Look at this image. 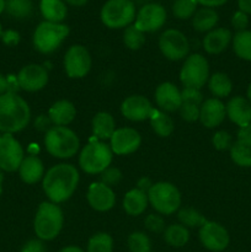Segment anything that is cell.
Segmentation results:
<instances>
[{
  "label": "cell",
  "instance_id": "obj_1",
  "mask_svg": "<svg viewBox=\"0 0 251 252\" xmlns=\"http://www.w3.org/2000/svg\"><path fill=\"white\" fill-rule=\"evenodd\" d=\"M80 180L78 169L71 164H57L47 170L42 187L49 202L59 204L68 201L76 191Z\"/></svg>",
  "mask_w": 251,
  "mask_h": 252
},
{
  "label": "cell",
  "instance_id": "obj_2",
  "mask_svg": "<svg viewBox=\"0 0 251 252\" xmlns=\"http://www.w3.org/2000/svg\"><path fill=\"white\" fill-rule=\"evenodd\" d=\"M31 121L30 106L16 93L0 95V132L14 134L21 132Z\"/></svg>",
  "mask_w": 251,
  "mask_h": 252
},
{
  "label": "cell",
  "instance_id": "obj_3",
  "mask_svg": "<svg viewBox=\"0 0 251 252\" xmlns=\"http://www.w3.org/2000/svg\"><path fill=\"white\" fill-rule=\"evenodd\" d=\"M64 224V214L61 207L53 202H42L33 220V230L37 239L52 241L61 234Z\"/></svg>",
  "mask_w": 251,
  "mask_h": 252
},
{
  "label": "cell",
  "instance_id": "obj_4",
  "mask_svg": "<svg viewBox=\"0 0 251 252\" xmlns=\"http://www.w3.org/2000/svg\"><path fill=\"white\" fill-rule=\"evenodd\" d=\"M44 147L53 158L70 159L79 152L80 140L69 127L52 126L44 134Z\"/></svg>",
  "mask_w": 251,
  "mask_h": 252
},
{
  "label": "cell",
  "instance_id": "obj_5",
  "mask_svg": "<svg viewBox=\"0 0 251 252\" xmlns=\"http://www.w3.org/2000/svg\"><path fill=\"white\" fill-rule=\"evenodd\" d=\"M113 153L105 142L93 140L81 149L79 166L89 175H97L111 166Z\"/></svg>",
  "mask_w": 251,
  "mask_h": 252
},
{
  "label": "cell",
  "instance_id": "obj_6",
  "mask_svg": "<svg viewBox=\"0 0 251 252\" xmlns=\"http://www.w3.org/2000/svg\"><path fill=\"white\" fill-rule=\"evenodd\" d=\"M69 36V27L64 24L43 21L36 27L32 37L33 47L42 54L56 52Z\"/></svg>",
  "mask_w": 251,
  "mask_h": 252
},
{
  "label": "cell",
  "instance_id": "obj_7",
  "mask_svg": "<svg viewBox=\"0 0 251 252\" xmlns=\"http://www.w3.org/2000/svg\"><path fill=\"white\" fill-rule=\"evenodd\" d=\"M148 201L150 206L161 216H171L181 206V193L175 185L170 182L153 184L148 191Z\"/></svg>",
  "mask_w": 251,
  "mask_h": 252
},
{
  "label": "cell",
  "instance_id": "obj_8",
  "mask_svg": "<svg viewBox=\"0 0 251 252\" xmlns=\"http://www.w3.org/2000/svg\"><path fill=\"white\" fill-rule=\"evenodd\" d=\"M100 16L108 29L128 27L135 20V5L130 0H108L101 9Z\"/></svg>",
  "mask_w": 251,
  "mask_h": 252
},
{
  "label": "cell",
  "instance_id": "obj_9",
  "mask_svg": "<svg viewBox=\"0 0 251 252\" xmlns=\"http://www.w3.org/2000/svg\"><path fill=\"white\" fill-rule=\"evenodd\" d=\"M209 79V64L202 54L194 53L185 59L180 80L185 88L201 89Z\"/></svg>",
  "mask_w": 251,
  "mask_h": 252
},
{
  "label": "cell",
  "instance_id": "obj_10",
  "mask_svg": "<svg viewBox=\"0 0 251 252\" xmlns=\"http://www.w3.org/2000/svg\"><path fill=\"white\" fill-rule=\"evenodd\" d=\"M64 70L70 79H81L86 76L93 65L90 52L81 44L69 47L64 56Z\"/></svg>",
  "mask_w": 251,
  "mask_h": 252
},
{
  "label": "cell",
  "instance_id": "obj_11",
  "mask_svg": "<svg viewBox=\"0 0 251 252\" xmlns=\"http://www.w3.org/2000/svg\"><path fill=\"white\" fill-rule=\"evenodd\" d=\"M159 49L162 56L169 61H181L188 56V39L179 30H166L165 32H162L159 38Z\"/></svg>",
  "mask_w": 251,
  "mask_h": 252
},
{
  "label": "cell",
  "instance_id": "obj_12",
  "mask_svg": "<svg viewBox=\"0 0 251 252\" xmlns=\"http://www.w3.org/2000/svg\"><path fill=\"white\" fill-rule=\"evenodd\" d=\"M24 158V149L14 135L7 133L0 135V170L17 171Z\"/></svg>",
  "mask_w": 251,
  "mask_h": 252
},
{
  "label": "cell",
  "instance_id": "obj_13",
  "mask_svg": "<svg viewBox=\"0 0 251 252\" xmlns=\"http://www.w3.org/2000/svg\"><path fill=\"white\" fill-rule=\"evenodd\" d=\"M198 238L203 248L212 252L224 251L230 243L228 230L221 224L212 220H207L199 228Z\"/></svg>",
  "mask_w": 251,
  "mask_h": 252
},
{
  "label": "cell",
  "instance_id": "obj_14",
  "mask_svg": "<svg viewBox=\"0 0 251 252\" xmlns=\"http://www.w3.org/2000/svg\"><path fill=\"white\" fill-rule=\"evenodd\" d=\"M166 21V11L160 4H145L135 16L134 26L142 32H155Z\"/></svg>",
  "mask_w": 251,
  "mask_h": 252
},
{
  "label": "cell",
  "instance_id": "obj_15",
  "mask_svg": "<svg viewBox=\"0 0 251 252\" xmlns=\"http://www.w3.org/2000/svg\"><path fill=\"white\" fill-rule=\"evenodd\" d=\"M142 144V137L134 128H117L110 139V147L113 154L129 155L137 152Z\"/></svg>",
  "mask_w": 251,
  "mask_h": 252
},
{
  "label": "cell",
  "instance_id": "obj_16",
  "mask_svg": "<svg viewBox=\"0 0 251 252\" xmlns=\"http://www.w3.org/2000/svg\"><path fill=\"white\" fill-rule=\"evenodd\" d=\"M48 79V71L43 65H39V64L25 65L16 76L19 88L29 93H36L46 88Z\"/></svg>",
  "mask_w": 251,
  "mask_h": 252
},
{
  "label": "cell",
  "instance_id": "obj_17",
  "mask_svg": "<svg viewBox=\"0 0 251 252\" xmlns=\"http://www.w3.org/2000/svg\"><path fill=\"white\" fill-rule=\"evenodd\" d=\"M153 107L152 102L145 96L132 95L123 100L121 105V113L123 117L132 122H142L149 120L152 115Z\"/></svg>",
  "mask_w": 251,
  "mask_h": 252
},
{
  "label": "cell",
  "instance_id": "obj_18",
  "mask_svg": "<svg viewBox=\"0 0 251 252\" xmlns=\"http://www.w3.org/2000/svg\"><path fill=\"white\" fill-rule=\"evenodd\" d=\"M89 206L97 212H107L116 204V194L112 187L102 182H93L86 193Z\"/></svg>",
  "mask_w": 251,
  "mask_h": 252
},
{
  "label": "cell",
  "instance_id": "obj_19",
  "mask_svg": "<svg viewBox=\"0 0 251 252\" xmlns=\"http://www.w3.org/2000/svg\"><path fill=\"white\" fill-rule=\"evenodd\" d=\"M154 98L157 108L164 112L179 111L182 105L181 91L175 84L170 83V81H165L157 86L154 94Z\"/></svg>",
  "mask_w": 251,
  "mask_h": 252
},
{
  "label": "cell",
  "instance_id": "obj_20",
  "mask_svg": "<svg viewBox=\"0 0 251 252\" xmlns=\"http://www.w3.org/2000/svg\"><path fill=\"white\" fill-rule=\"evenodd\" d=\"M226 117L225 105L219 98L212 97L203 101L199 111V121L208 129L216 128L224 122Z\"/></svg>",
  "mask_w": 251,
  "mask_h": 252
},
{
  "label": "cell",
  "instance_id": "obj_21",
  "mask_svg": "<svg viewBox=\"0 0 251 252\" xmlns=\"http://www.w3.org/2000/svg\"><path fill=\"white\" fill-rule=\"evenodd\" d=\"M182 105L180 107V115L186 122H196L199 120V111L203 103V96L199 89L184 88L181 91Z\"/></svg>",
  "mask_w": 251,
  "mask_h": 252
},
{
  "label": "cell",
  "instance_id": "obj_22",
  "mask_svg": "<svg viewBox=\"0 0 251 252\" xmlns=\"http://www.w3.org/2000/svg\"><path fill=\"white\" fill-rule=\"evenodd\" d=\"M226 117L240 127L251 125V103L244 96H234L225 105Z\"/></svg>",
  "mask_w": 251,
  "mask_h": 252
},
{
  "label": "cell",
  "instance_id": "obj_23",
  "mask_svg": "<svg viewBox=\"0 0 251 252\" xmlns=\"http://www.w3.org/2000/svg\"><path fill=\"white\" fill-rule=\"evenodd\" d=\"M233 41V34L229 29L219 27L207 32L203 38V48L208 54H219L225 51Z\"/></svg>",
  "mask_w": 251,
  "mask_h": 252
},
{
  "label": "cell",
  "instance_id": "obj_24",
  "mask_svg": "<svg viewBox=\"0 0 251 252\" xmlns=\"http://www.w3.org/2000/svg\"><path fill=\"white\" fill-rule=\"evenodd\" d=\"M20 179L27 185H34L43 180L44 165L36 155L25 157L19 167Z\"/></svg>",
  "mask_w": 251,
  "mask_h": 252
},
{
  "label": "cell",
  "instance_id": "obj_25",
  "mask_svg": "<svg viewBox=\"0 0 251 252\" xmlns=\"http://www.w3.org/2000/svg\"><path fill=\"white\" fill-rule=\"evenodd\" d=\"M52 125L59 127H66L74 121L76 116V108L73 102L68 100H58L49 107L48 115Z\"/></svg>",
  "mask_w": 251,
  "mask_h": 252
},
{
  "label": "cell",
  "instance_id": "obj_26",
  "mask_svg": "<svg viewBox=\"0 0 251 252\" xmlns=\"http://www.w3.org/2000/svg\"><path fill=\"white\" fill-rule=\"evenodd\" d=\"M148 204V193L139 189H129L123 197V209L130 217L142 216Z\"/></svg>",
  "mask_w": 251,
  "mask_h": 252
},
{
  "label": "cell",
  "instance_id": "obj_27",
  "mask_svg": "<svg viewBox=\"0 0 251 252\" xmlns=\"http://www.w3.org/2000/svg\"><path fill=\"white\" fill-rule=\"evenodd\" d=\"M91 128H93L94 137L100 139L101 142L111 139L115 130L117 129L113 116L111 113L105 112V111L97 112L94 116L93 122H91Z\"/></svg>",
  "mask_w": 251,
  "mask_h": 252
},
{
  "label": "cell",
  "instance_id": "obj_28",
  "mask_svg": "<svg viewBox=\"0 0 251 252\" xmlns=\"http://www.w3.org/2000/svg\"><path fill=\"white\" fill-rule=\"evenodd\" d=\"M39 10L44 21L56 24H62L68 14V9L63 0H41Z\"/></svg>",
  "mask_w": 251,
  "mask_h": 252
},
{
  "label": "cell",
  "instance_id": "obj_29",
  "mask_svg": "<svg viewBox=\"0 0 251 252\" xmlns=\"http://www.w3.org/2000/svg\"><path fill=\"white\" fill-rule=\"evenodd\" d=\"M150 126H152L153 130L155 134H157L161 138H166L172 134L174 132V121L172 118L167 115L164 111L159 110V108H154L149 117Z\"/></svg>",
  "mask_w": 251,
  "mask_h": 252
},
{
  "label": "cell",
  "instance_id": "obj_30",
  "mask_svg": "<svg viewBox=\"0 0 251 252\" xmlns=\"http://www.w3.org/2000/svg\"><path fill=\"white\" fill-rule=\"evenodd\" d=\"M208 88L212 95L216 98H224L228 97L233 91V83H231L229 75L225 73H214L209 76L208 79Z\"/></svg>",
  "mask_w": 251,
  "mask_h": 252
},
{
  "label": "cell",
  "instance_id": "obj_31",
  "mask_svg": "<svg viewBox=\"0 0 251 252\" xmlns=\"http://www.w3.org/2000/svg\"><path fill=\"white\" fill-rule=\"evenodd\" d=\"M219 16L217 11L211 7H203L194 12L192 19V26L198 32H209L214 30L216 25L218 24Z\"/></svg>",
  "mask_w": 251,
  "mask_h": 252
},
{
  "label": "cell",
  "instance_id": "obj_32",
  "mask_svg": "<svg viewBox=\"0 0 251 252\" xmlns=\"http://www.w3.org/2000/svg\"><path fill=\"white\" fill-rule=\"evenodd\" d=\"M229 153L234 164L240 167H251V140L238 139L233 143Z\"/></svg>",
  "mask_w": 251,
  "mask_h": 252
},
{
  "label": "cell",
  "instance_id": "obj_33",
  "mask_svg": "<svg viewBox=\"0 0 251 252\" xmlns=\"http://www.w3.org/2000/svg\"><path fill=\"white\" fill-rule=\"evenodd\" d=\"M164 240L172 248H182L189 240V231L182 224H171L164 230Z\"/></svg>",
  "mask_w": 251,
  "mask_h": 252
},
{
  "label": "cell",
  "instance_id": "obj_34",
  "mask_svg": "<svg viewBox=\"0 0 251 252\" xmlns=\"http://www.w3.org/2000/svg\"><path fill=\"white\" fill-rule=\"evenodd\" d=\"M233 51L243 61L251 62V30L236 32L233 37Z\"/></svg>",
  "mask_w": 251,
  "mask_h": 252
},
{
  "label": "cell",
  "instance_id": "obj_35",
  "mask_svg": "<svg viewBox=\"0 0 251 252\" xmlns=\"http://www.w3.org/2000/svg\"><path fill=\"white\" fill-rule=\"evenodd\" d=\"M5 10L15 19H26L33 12L32 0H5Z\"/></svg>",
  "mask_w": 251,
  "mask_h": 252
},
{
  "label": "cell",
  "instance_id": "obj_36",
  "mask_svg": "<svg viewBox=\"0 0 251 252\" xmlns=\"http://www.w3.org/2000/svg\"><path fill=\"white\" fill-rule=\"evenodd\" d=\"M177 218H179L180 224H182L186 228H201L207 219L202 213H199L197 209L191 208V207H185L181 208L177 213Z\"/></svg>",
  "mask_w": 251,
  "mask_h": 252
},
{
  "label": "cell",
  "instance_id": "obj_37",
  "mask_svg": "<svg viewBox=\"0 0 251 252\" xmlns=\"http://www.w3.org/2000/svg\"><path fill=\"white\" fill-rule=\"evenodd\" d=\"M86 252H113V239L107 233H96L88 241Z\"/></svg>",
  "mask_w": 251,
  "mask_h": 252
},
{
  "label": "cell",
  "instance_id": "obj_38",
  "mask_svg": "<svg viewBox=\"0 0 251 252\" xmlns=\"http://www.w3.org/2000/svg\"><path fill=\"white\" fill-rule=\"evenodd\" d=\"M123 43L130 51H138L145 43L144 32L138 30L134 25H129L123 32Z\"/></svg>",
  "mask_w": 251,
  "mask_h": 252
},
{
  "label": "cell",
  "instance_id": "obj_39",
  "mask_svg": "<svg viewBox=\"0 0 251 252\" xmlns=\"http://www.w3.org/2000/svg\"><path fill=\"white\" fill-rule=\"evenodd\" d=\"M129 252H152V241L143 231H133L127 239Z\"/></svg>",
  "mask_w": 251,
  "mask_h": 252
},
{
  "label": "cell",
  "instance_id": "obj_40",
  "mask_svg": "<svg viewBox=\"0 0 251 252\" xmlns=\"http://www.w3.org/2000/svg\"><path fill=\"white\" fill-rule=\"evenodd\" d=\"M197 0H175L172 5V12L180 20H187L192 17L197 9Z\"/></svg>",
  "mask_w": 251,
  "mask_h": 252
},
{
  "label": "cell",
  "instance_id": "obj_41",
  "mask_svg": "<svg viewBox=\"0 0 251 252\" xmlns=\"http://www.w3.org/2000/svg\"><path fill=\"white\" fill-rule=\"evenodd\" d=\"M233 143V137L226 130H218V132L214 133L213 138H212V144L219 152L230 150Z\"/></svg>",
  "mask_w": 251,
  "mask_h": 252
},
{
  "label": "cell",
  "instance_id": "obj_42",
  "mask_svg": "<svg viewBox=\"0 0 251 252\" xmlns=\"http://www.w3.org/2000/svg\"><path fill=\"white\" fill-rule=\"evenodd\" d=\"M144 226L147 230H149L150 233L154 234H160L164 233L165 230V220L162 218L161 214H149L147 218L144 219Z\"/></svg>",
  "mask_w": 251,
  "mask_h": 252
},
{
  "label": "cell",
  "instance_id": "obj_43",
  "mask_svg": "<svg viewBox=\"0 0 251 252\" xmlns=\"http://www.w3.org/2000/svg\"><path fill=\"white\" fill-rule=\"evenodd\" d=\"M101 182L107 186L112 187L116 186L117 184H120V181L122 180V172L117 167H107L103 172H101Z\"/></svg>",
  "mask_w": 251,
  "mask_h": 252
},
{
  "label": "cell",
  "instance_id": "obj_44",
  "mask_svg": "<svg viewBox=\"0 0 251 252\" xmlns=\"http://www.w3.org/2000/svg\"><path fill=\"white\" fill-rule=\"evenodd\" d=\"M231 25L238 32L245 31L249 26V15L238 10L231 17Z\"/></svg>",
  "mask_w": 251,
  "mask_h": 252
},
{
  "label": "cell",
  "instance_id": "obj_45",
  "mask_svg": "<svg viewBox=\"0 0 251 252\" xmlns=\"http://www.w3.org/2000/svg\"><path fill=\"white\" fill-rule=\"evenodd\" d=\"M20 252H47V249L44 241L39 239H31L22 246Z\"/></svg>",
  "mask_w": 251,
  "mask_h": 252
},
{
  "label": "cell",
  "instance_id": "obj_46",
  "mask_svg": "<svg viewBox=\"0 0 251 252\" xmlns=\"http://www.w3.org/2000/svg\"><path fill=\"white\" fill-rule=\"evenodd\" d=\"M1 39L6 46L14 47L16 44H19L20 42V34L17 31H14V30H7V31H4L1 34Z\"/></svg>",
  "mask_w": 251,
  "mask_h": 252
},
{
  "label": "cell",
  "instance_id": "obj_47",
  "mask_svg": "<svg viewBox=\"0 0 251 252\" xmlns=\"http://www.w3.org/2000/svg\"><path fill=\"white\" fill-rule=\"evenodd\" d=\"M51 125H52L51 120H49L48 116H46V115L38 116L36 120V122H34V126H36L37 129L46 130V132L49 129V128H51Z\"/></svg>",
  "mask_w": 251,
  "mask_h": 252
},
{
  "label": "cell",
  "instance_id": "obj_48",
  "mask_svg": "<svg viewBox=\"0 0 251 252\" xmlns=\"http://www.w3.org/2000/svg\"><path fill=\"white\" fill-rule=\"evenodd\" d=\"M238 139L251 140V125L240 127L238 130Z\"/></svg>",
  "mask_w": 251,
  "mask_h": 252
},
{
  "label": "cell",
  "instance_id": "obj_49",
  "mask_svg": "<svg viewBox=\"0 0 251 252\" xmlns=\"http://www.w3.org/2000/svg\"><path fill=\"white\" fill-rule=\"evenodd\" d=\"M228 0H197V2L201 5H203L204 7H217L224 5Z\"/></svg>",
  "mask_w": 251,
  "mask_h": 252
},
{
  "label": "cell",
  "instance_id": "obj_50",
  "mask_svg": "<svg viewBox=\"0 0 251 252\" xmlns=\"http://www.w3.org/2000/svg\"><path fill=\"white\" fill-rule=\"evenodd\" d=\"M238 6L240 11L251 15V0H238Z\"/></svg>",
  "mask_w": 251,
  "mask_h": 252
},
{
  "label": "cell",
  "instance_id": "obj_51",
  "mask_svg": "<svg viewBox=\"0 0 251 252\" xmlns=\"http://www.w3.org/2000/svg\"><path fill=\"white\" fill-rule=\"evenodd\" d=\"M152 186H153L152 181H150V180L148 179V177H143V179H140L139 181H138V187H137V189H142V191L147 192V193H148V191H149L150 187H152Z\"/></svg>",
  "mask_w": 251,
  "mask_h": 252
},
{
  "label": "cell",
  "instance_id": "obj_52",
  "mask_svg": "<svg viewBox=\"0 0 251 252\" xmlns=\"http://www.w3.org/2000/svg\"><path fill=\"white\" fill-rule=\"evenodd\" d=\"M9 91V80L0 73V95Z\"/></svg>",
  "mask_w": 251,
  "mask_h": 252
},
{
  "label": "cell",
  "instance_id": "obj_53",
  "mask_svg": "<svg viewBox=\"0 0 251 252\" xmlns=\"http://www.w3.org/2000/svg\"><path fill=\"white\" fill-rule=\"evenodd\" d=\"M58 252H86V251H84L83 249L79 248V246L70 245V246H65V248L61 249Z\"/></svg>",
  "mask_w": 251,
  "mask_h": 252
},
{
  "label": "cell",
  "instance_id": "obj_54",
  "mask_svg": "<svg viewBox=\"0 0 251 252\" xmlns=\"http://www.w3.org/2000/svg\"><path fill=\"white\" fill-rule=\"evenodd\" d=\"M64 2H68V4L73 5V6H83L85 5L89 0H63Z\"/></svg>",
  "mask_w": 251,
  "mask_h": 252
},
{
  "label": "cell",
  "instance_id": "obj_55",
  "mask_svg": "<svg viewBox=\"0 0 251 252\" xmlns=\"http://www.w3.org/2000/svg\"><path fill=\"white\" fill-rule=\"evenodd\" d=\"M246 98H248L249 102L251 103V81L248 86V90H246Z\"/></svg>",
  "mask_w": 251,
  "mask_h": 252
},
{
  "label": "cell",
  "instance_id": "obj_56",
  "mask_svg": "<svg viewBox=\"0 0 251 252\" xmlns=\"http://www.w3.org/2000/svg\"><path fill=\"white\" fill-rule=\"evenodd\" d=\"M2 181H4V174H2V170H0V194L2 192Z\"/></svg>",
  "mask_w": 251,
  "mask_h": 252
},
{
  "label": "cell",
  "instance_id": "obj_57",
  "mask_svg": "<svg viewBox=\"0 0 251 252\" xmlns=\"http://www.w3.org/2000/svg\"><path fill=\"white\" fill-rule=\"evenodd\" d=\"M5 10V0H0V14Z\"/></svg>",
  "mask_w": 251,
  "mask_h": 252
},
{
  "label": "cell",
  "instance_id": "obj_58",
  "mask_svg": "<svg viewBox=\"0 0 251 252\" xmlns=\"http://www.w3.org/2000/svg\"><path fill=\"white\" fill-rule=\"evenodd\" d=\"M1 34H2V27L1 25H0V37H1Z\"/></svg>",
  "mask_w": 251,
  "mask_h": 252
},
{
  "label": "cell",
  "instance_id": "obj_59",
  "mask_svg": "<svg viewBox=\"0 0 251 252\" xmlns=\"http://www.w3.org/2000/svg\"><path fill=\"white\" fill-rule=\"evenodd\" d=\"M152 252H153V251H152Z\"/></svg>",
  "mask_w": 251,
  "mask_h": 252
}]
</instances>
